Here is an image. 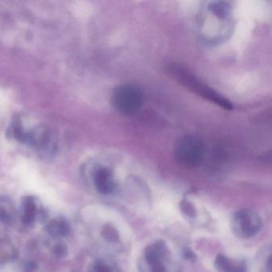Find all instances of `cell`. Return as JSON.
Returning a JSON list of instances; mask_svg holds the SVG:
<instances>
[{"instance_id":"cell-15","label":"cell","mask_w":272,"mask_h":272,"mask_svg":"<svg viewBox=\"0 0 272 272\" xmlns=\"http://www.w3.org/2000/svg\"><path fill=\"white\" fill-rule=\"evenodd\" d=\"M151 272H168V270L165 265H163V263H161L151 266Z\"/></svg>"},{"instance_id":"cell-7","label":"cell","mask_w":272,"mask_h":272,"mask_svg":"<svg viewBox=\"0 0 272 272\" xmlns=\"http://www.w3.org/2000/svg\"><path fill=\"white\" fill-rule=\"evenodd\" d=\"M215 265L222 272H246L245 264L240 262H233L222 254H219L215 260Z\"/></svg>"},{"instance_id":"cell-1","label":"cell","mask_w":272,"mask_h":272,"mask_svg":"<svg viewBox=\"0 0 272 272\" xmlns=\"http://www.w3.org/2000/svg\"><path fill=\"white\" fill-rule=\"evenodd\" d=\"M168 71L171 75L178 81L181 84L186 87L188 90L200 95L201 97L207 99L208 101L217 104L220 107L224 109H232V105L229 101L227 100L222 95L213 90L208 86L203 84L195 76L192 75L188 70H185L184 67L179 65H171L168 67Z\"/></svg>"},{"instance_id":"cell-9","label":"cell","mask_w":272,"mask_h":272,"mask_svg":"<svg viewBox=\"0 0 272 272\" xmlns=\"http://www.w3.org/2000/svg\"><path fill=\"white\" fill-rule=\"evenodd\" d=\"M36 215V205L31 197L26 198L24 201V222L27 224H31L34 221Z\"/></svg>"},{"instance_id":"cell-12","label":"cell","mask_w":272,"mask_h":272,"mask_svg":"<svg viewBox=\"0 0 272 272\" xmlns=\"http://www.w3.org/2000/svg\"><path fill=\"white\" fill-rule=\"evenodd\" d=\"M181 211L183 213H185V215L188 216L189 217H193L196 216L195 207L192 205L190 202L186 201H182L180 204Z\"/></svg>"},{"instance_id":"cell-8","label":"cell","mask_w":272,"mask_h":272,"mask_svg":"<svg viewBox=\"0 0 272 272\" xmlns=\"http://www.w3.org/2000/svg\"><path fill=\"white\" fill-rule=\"evenodd\" d=\"M49 233L54 237H65L70 232V227L65 220H53L47 227Z\"/></svg>"},{"instance_id":"cell-3","label":"cell","mask_w":272,"mask_h":272,"mask_svg":"<svg viewBox=\"0 0 272 272\" xmlns=\"http://www.w3.org/2000/svg\"><path fill=\"white\" fill-rule=\"evenodd\" d=\"M112 102L119 113L133 114L142 107L143 95L139 87L134 85H122L113 92Z\"/></svg>"},{"instance_id":"cell-10","label":"cell","mask_w":272,"mask_h":272,"mask_svg":"<svg viewBox=\"0 0 272 272\" xmlns=\"http://www.w3.org/2000/svg\"><path fill=\"white\" fill-rule=\"evenodd\" d=\"M94 272H121L120 269L112 263H108L103 260H99L93 266Z\"/></svg>"},{"instance_id":"cell-11","label":"cell","mask_w":272,"mask_h":272,"mask_svg":"<svg viewBox=\"0 0 272 272\" xmlns=\"http://www.w3.org/2000/svg\"><path fill=\"white\" fill-rule=\"evenodd\" d=\"M102 234L104 236L105 238L109 241H116L119 239V232L116 231L114 227H111V226H106L104 227V230L102 231Z\"/></svg>"},{"instance_id":"cell-4","label":"cell","mask_w":272,"mask_h":272,"mask_svg":"<svg viewBox=\"0 0 272 272\" xmlns=\"http://www.w3.org/2000/svg\"><path fill=\"white\" fill-rule=\"evenodd\" d=\"M263 227L258 213L251 209H242L235 213L232 219L233 231L242 238H251Z\"/></svg>"},{"instance_id":"cell-2","label":"cell","mask_w":272,"mask_h":272,"mask_svg":"<svg viewBox=\"0 0 272 272\" xmlns=\"http://www.w3.org/2000/svg\"><path fill=\"white\" fill-rule=\"evenodd\" d=\"M174 155L178 163L183 166H198L204 158V144L197 137H183L176 144Z\"/></svg>"},{"instance_id":"cell-13","label":"cell","mask_w":272,"mask_h":272,"mask_svg":"<svg viewBox=\"0 0 272 272\" xmlns=\"http://www.w3.org/2000/svg\"><path fill=\"white\" fill-rule=\"evenodd\" d=\"M10 221H11V217H10L9 214L4 208H0V222L7 224Z\"/></svg>"},{"instance_id":"cell-6","label":"cell","mask_w":272,"mask_h":272,"mask_svg":"<svg viewBox=\"0 0 272 272\" xmlns=\"http://www.w3.org/2000/svg\"><path fill=\"white\" fill-rule=\"evenodd\" d=\"M94 184L100 193L104 195L111 193L115 188V183L111 171L106 168L99 169L94 176Z\"/></svg>"},{"instance_id":"cell-5","label":"cell","mask_w":272,"mask_h":272,"mask_svg":"<svg viewBox=\"0 0 272 272\" xmlns=\"http://www.w3.org/2000/svg\"><path fill=\"white\" fill-rule=\"evenodd\" d=\"M168 254V247L165 242L162 240L155 242L145 248L144 256L146 263L149 266H153L158 263H162V260Z\"/></svg>"},{"instance_id":"cell-14","label":"cell","mask_w":272,"mask_h":272,"mask_svg":"<svg viewBox=\"0 0 272 272\" xmlns=\"http://www.w3.org/2000/svg\"><path fill=\"white\" fill-rule=\"evenodd\" d=\"M54 253L57 257H64L67 254V249L63 245H57L54 248Z\"/></svg>"},{"instance_id":"cell-16","label":"cell","mask_w":272,"mask_h":272,"mask_svg":"<svg viewBox=\"0 0 272 272\" xmlns=\"http://www.w3.org/2000/svg\"><path fill=\"white\" fill-rule=\"evenodd\" d=\"M184 256L186 260H192V261H195L197 256L194 254L193 251H191L189 249H186L185 252H184Z\"/></svg>"}]
</instances>
